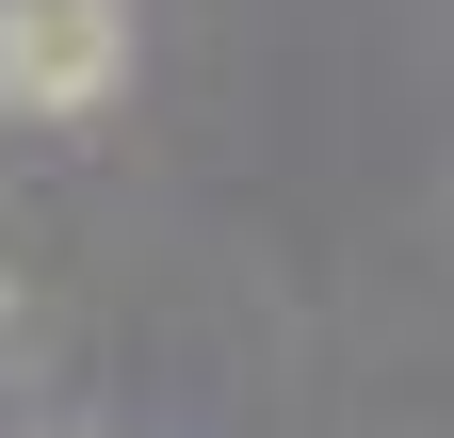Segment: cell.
<instances>
[{
    "mask_svg": "<svg viewBox=\"0 0 454 438\" xmlns=\"http://www.w3.org/2000/svg\"><path fill=\"white\" fill-rule=\"evenodd\" d=\"M130 82V0H0V114H98Z\"/></svg>",
    "mask_w": 454,
    "mask_h": 438,
    "instance_id": "6da1fadb",
    "label": "cell"
}]
</instances>
